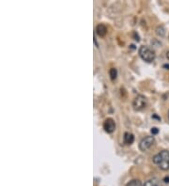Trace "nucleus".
<instances>
[{
  "label": "nucleus",
  "instance_id": "1",
  "mask_svg": "<svg viewBox=\"0 0 169 186\" xmlns=\"http://www.w3.org/2000/svg\"><path fill=\"white\" fill-rule=\"evenodd\" d=\"M153 163L157 165L162 170H168L169 169V151L168 150H162L160 153L156 154L153 157Z\"/></svg>",
  "mask_w": 169,
  "mask_h": 186
},
{
  "label": "nucleus",
  "instance_id": "2",
  "mask_svg": "<svg viewBox=\"0 0 169 186\" xmlns=\"http://www.w3.org/2000/svg\"><path fill=\"white\" fill-rule=\"evenodd\" d=\"M138 53L140 57L146 62H149V63H150V62H152L155 59V52L147 45H142L139 48Z\"/></svg>",
  "mask_w": 169,
  "mask_h": 186
},
{
  "label": "nucleus",
  "instance_id": "3",
  "mask_svg": "<svg viewBox=\"0 0 169 186\" xmlns=\"http://www.w3.org/2000/svg\"><path fill=\"white\" fill-rule=\"evenodd\" d=\"M147 98L143 95H137L134 98L133 102H132V106L133 109L136 111H140L143 110L144 108H146L147 106Z\"/></svg>",
  "mask_w": 169,
  "mask_h": 186
},
{
  "label": "nucleus",
  "instance_id": "4",
  "mask_svg": "<svg viewBox=\"0 0 169 186\" xmlns=\"http://www.w3.org/2000/svg\"><path fill=\"white\" fill-rule=\"evenodd\" d=\"M154 143H155V139L153 136H146L140 141L139 148L141 151H147L149 148H150L153 146Z\"/></svg>",
  "mask_w": 169,
  "mask_h": 186
},
{
  "label": "nucleus",
  "instance_id": "5",
  "mask_svg": "<svg viewBox=\"0 0 169 186\" xmlns=\"http://www.w3.org/2000/svg\"><path fill=\"white\" fill-rule=\"evenodd\" d=\"M104 129L106 133L112 134L116 130V122L113 118H107L104 122Z\"/></svg>",
  "mask_w": 169,
  "mask_h": 186
},
{
  "label": "nucleus",
  "instance_id": "6",
  "mask_svg": "<svg viewBox=\"0 0 169 186\" xmlns=\"http://www.w3.org/2000/svg\"><path fill=\"white\" fill-rule=\"evenodd\" d=\"M96 33H97L100 37L105 36L106 33H107V28H106V26H105V24H98L97 27H96Z\"/></svg>",
  "mask_w": 169,
  "mask_h": 186
},
{
  "label": "nucleus",
  "instance_id": "7",
  "mask_svg": "<svg viewBox=\"0 0 169 186\" xmlns=\"http://www.w3.org/2000/svg\"><path fill=\"white\" fill-rule=\"evenodd\" d=\"M123 141L125 144L127 145H131L133 143L134 141V136L132 134H130V133H125L124 134V137H123Z\"/></svg>",
  "mask_w": 169,
  "mask_h": 186
},
{
  "label": "nucleus",
  "instance_id": "8",
  "mask_svg": "<svg viewBox=\"0 0 169 186\" xmlns=\"http://www.w3.org/2000/svg\"><path fill=\"white\" fill-rule=\"evenodd\" d=\"M144 186H160V181H159L158 179L153 178V179H150L147 180L144 183Z\"/></svg>",
  "mask_w": 169,
  "mask_h": 186
},
{
  "label": "nucleus",
  "instance_id": "9",
  "mask_svg": "<svg viewBox=\"0 0 169 186\" xmlns=\"http://www.w3.org/2000/svg\"><path fill=\"white\" fill-rule=\"evenodd\" d=\"M156 34L160 37H164L165 36V28L162 25H159L156 28Z\"/></svg>",
  "mask_w": 169,
  "mask_h": 186
},
{
  "label": "nucleus",
  "instance_id": "10",
  "mask_svg": "<svg viewBox=\"0 0 169 186\" xmlns=\"http://www.w3.org/2000/svg\"><path fill=\"white\" fill-rule=\"evenodd\" d=\"M126 186H142V183L139 179H131L126 184Z\"/></svg>",
  "mask_w": 169,
  "mask_h": 186
},
{
  "label": "nucleus",
  "instance_id": "11",
  "mask_svg": "<svg viewBox=\"0 0 169 186\" xmlns=\"http://www.w3.org/2000/svg\"><path fill=\"white\" fill-rule=\"evenodd\" d=\"M109 75H110L111 80L114 81V80L117 78V76H118V71H117V69H115V68L110 69V71H109Z\"/></svg>",
  "mask_w": 169,
  "mask_h": 186
},
{
  "label": "nucleus",
  "instance_id": "12",
  "mask_svg": "<svg viewBox=\"0 0 169 186\" xmlns=\"http://www.w3.org/2000/svg\"><path fill=\"white\" fill-rule=\"evenodd\" d=\"M150 132H151V134H152V135H157V134L159 133V129H158V128H156V127H153V128L150 130Z\"/></svg>",
  "mask_w": 169,
  "mask_h": 186
},
{
  "label": "nucleus",
  "instance_id": "13",
  "mask_svg": "<svg viewBox=\"0 0 169 186\" xmlns=\"http://www.w3.org/2000/svg\"><path fill=\"white\" fill-rule=\"evenodd\" d=\"M163 180H164V182L169 183V177H165V178L163 179Z\"/></svg>",
  "mask_w": 169,
  "mask_h": 186
},
{
  "label": "nucleus",
  "instance_id": "14",
  "mask_svg": "<svg viewBox=\"0 0 169 186\" xmlns=\"http://www.w3.org/2000/svg\"><path fill=\"white\" fill-rule=\"evenodd\" d=\"M163 68H166L167 70H169V65H168V64H164V65H163Z\"/></svg>",
  "mask_w": 169,
  "mask_h": 186
},
{
  "label": "nucleus",
  "instance_id": "15",
  "mask_svg": "<svg viewBox=\"0 0 169 186\" xmlns=\"http://www.w3.org/2000/svg\"><path fill=\"white\" fill-rule=\"evenodd\" d=\"M166 57H167V59L169 60V51H168V52L166 53Z\"/></svg>",
  "mask_w": 169,
  "mask_h": 186
},
{
  "label": "nucleus",
  "instance_id": "16",
  "mask_svg": "<svg viewBox=\"0 0 169 186\" xmlns=\"http://www.w3.org/2000/svg\"><path fill=\"white\" fill-rule=\"evenodd\" d=\"M168 118H169V111H168Z\"/></svg>",
  "mask_w": 169,
  "mask_h": 186
}]
</instances>
